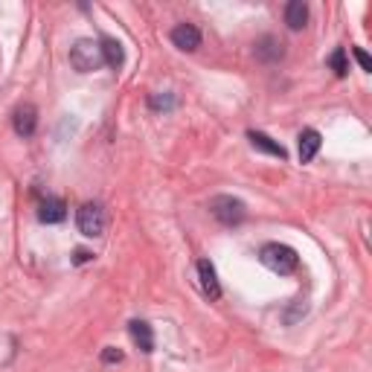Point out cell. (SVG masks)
Here are the masks:
<instances>
[{
	"label": "cell",
	"mask_w": 372,
	"mask_h": 372,
	"mask_svg": "<svg viewBox=\"0 0 372 372\" xmlns=\"http://www.w3.org/2000/svg\"><path fill=\"white\" fill-rule=\"evenodd\" d=\"M102 361L105 364H119L122 361V352L114 349V346H108V349H102Z\"/></svg>",
	"instance_id": "obj_18"
},
{
	"label": "cell",
	"mask_w": 372,
	"mask_h": 372,
	"mask_svg": "<svg viewBox=\"0 0 372 372\" xmlns=\"http://www.w3.org/2000/svg\"><path fill=\"white\" fill-rule=\"evenodd\" d=\"M259 262L265 265L268 271L280 273V277H291V273L300 268V256L294 247L280 244V242H268L265 247L259 251Z\"/></svg>",
	"instance_id": "obj_1"
},
{
	"label": "cell",
	"mask_w": 372,
	"mask_h": 372,
	"mask_svg": "<svg viewBox=\"0 0 372 372\" xmlns=\"http://www.w3.org/2000/svg\"><path fill=\"white\" fill-rule=\"evenodd\" d=\"M76 224H79L81 236H88V239L105 236V230H108V213H105V206L99 201L81 204L79 213H76Z\"/></svg>",
	"instance_id": "obj_2"
},
{
	"label": "cell",
	"mask_w": 372,
	"mask_h": 372,
	"mask_svg": "<svg viewBox=\"0 0 372 372\" xmlns=\"http://www.w3.org/2000/svg\"><path fill=\"white\" fill-rule=\"evenodd\" d=\"M210 215L215 222H222L224 227H236L247 218V206H244V201L233 198V195H215L210 201Z\"/></svg>",
	"instance_id": "obj_3"
},
{
	"label": "cell",
	"mask_w": 372,
	"mask_h": 372,
	"mask_svg": "<svg viewBox=\"0 0 372 372\" xmlns=\"http://www.w3.org/2000/svg\"><path fill=\"white\" fill-rule=\"evenodd\" d=\"M256 59L259 61H265V64H273V61H280L285 56V47H282V41L280 38H273V35H265V38H259L256 41Z\"/></svg>",
	"instance_id": "obj_7"
},
{
	"label": "cell",
	"mask_w": 372,
	"mask_h": 372,
	"mask_svg": "<svg viewBox=\"0 0 372 372\" xmlns=\"http://www.w3.org/2000/svg\"><path fill=\"white\" fill-rule=\"evenodd\" d=\"M151 108H157V111H169V108H175V99L172 96H151Z\"/></svg>",
	"instance_id": "obj_17"
},
{
	"label": "cell",
	"mask_w": 372,
	"mask_h": 372,
	"mask_svg": "<svg viewBox=\"0 0 372 372\" xmlns=\"http://www.w3.org/2000/svg\"><path fill=\"white\" fill-rule=\"evenodd\" d=\"M12 126H15V134L18 137H32L35 128H38V108L23 102L15 108V114H12Z\"/></svg>",
	"instance_id": "obj_5"
},
{
	"label": "cell",
	"mask_w": 372,
	"mask_h": 372,
	"mask_svg": "<svg viewBox=\"0 0 372 372\" xmlns=\"http://www.w3.org/2000/svg\"><path fill=\"white\" fill-rule=\"evenodd\" d=\"M93 259V253H88V251H76L73 253V265H85V262H90Z\"/></svg>",
	"instance_id": "obj_19"
},
{
	"label": "cell",
	"mask_w": 372,
	"mask_h": 372,
	"mask_svg": "<svg viewBox=\"0 0 372 372\" xmlns=\"http://www.w3.org/2000/svg\"><path fill=\"white\" fill-rule=\"evenodd\" d=\"M64 215H67V206H64L61 198H44L38 206V218L44 224H61Z\"/></svg>",
	"instance_id": "obj_10"
},
{
	"label": "cell",
	"mask_w": 372,
	"mask_h": 372,
	"mask_svg": "<svg viewBox=\"0 0 372 372\" xmlns=\"http://www.w3.org/2000/svg\"><path fill=\"white\" fill-rule=\"evenodd\" d=\"M128 332H131L137 346H140V352H146V355L155 352V332H151V326L146 320H131L128 323Z\"/></svg>",
	"instance_id": "obj_11"
},
{
	"label": "cell",
	"mask_w": 372,
	"mask_h": 372,
	"mask_svg": "<svg viewBox=\"0 0 372 372\" xmlns=\"http://www.w3.org/2000/svg\"><path fill=\"white\" fill-rule=\"evenodd\" d=\"M323 140H320V134H317L314 128L309 131H302L300 134V163H311L317 157V151H320Z\"/></svg>",
	"instance_id": "obj_14"
},
{
	"label": "cell",
	"mask_w": 372,
	"mask_h": 372,
	"mask_svg": "<svg viewBox=\"0 0 372 372\" xmlns=\"http://www.w3.org/2000/svg\"><path fill=\"white\" fill-rule=\"evenodd\" d=\"M285 23H288V30L300 32L302 26L309 23V6L302 3V0H291V3L285 6Z\"/></svg>",
	"instance_id": "obj_13"
},
{
	"label": "cell",
	"mask_w": 372,
	"mask_h": 372,
	"mask_svg": "<svg viewBox=\"0 0 372 372\" xmlns=\"http://www.w3.org/2000/svg\"><path fill=\"white\" fill-rule=\"evenodd\" d=\"M169 38H172V44L184 52H195L201 47V30L195 23H177Z\"/></svg>",
	"instance_id": "obj_6"
},
{
	"label": "cell",
	"mask_w": 372,
	"mask_h": 372,
	"mask_svg": "<svg viewBox=\"0 0 372 372\" xmlns=\"http://www.w3.org/2000/svg\"><path fill=\"white\" fill-rule=\"evenodd\" d=\"M329 67H332V70H335V76H346L349 73V61H346V50H343V47H337L335 52H332V56H329Z\"/></svg>",
	"instance_id": "obj_15"
},
{
	"label": "cell",
	"mask_w": 372,
	"mask_h": 372,
	"mask_svg": "<svg viewBox=\"0 0 372 372\" xmlns=\"http://www.w3.org/2000/svg\"><path fill=\"white\" fill-rule=\"evenodd\" d=\"M70 64L76 67L79 73H93V70H99V67L105 64V61H102L99 44H93V41H88V38L76 41V44L70 47Z\"/></svg>",
	"instance_id": "obj_4"
},
{
	"label": "cell",
	"mask_w": 372,
	"mask_h": 372,
	"mask_svg": "<svg viewBox=\"0 0 372 372\" xmlns=\"http://www.w3.org/2000/svg\"><path fill=\"white\" fill-rule=\"evenodd\" d=\"M198 280H201V288L204 294L210 300H218L222 297V285H218V277H215V268L210 259H198Z\"/></svg>",
	"instance_id": "obj_8"
},
{
	"label": "cell",
	"mask_w": 372,
	"mask_h": 372,
	"mask_svg": "<svg viewBox=\"0 0 372 372\" xmlns=\"http://www.w3.org/2000/svg\"><path fill=\"white\" fill-rule=\"evenodd\" d=\"M352 56H355V61H358V64H361V70L372 73V59L366 56V50H364V47H355V50H352Z\"/></svg>",
	"instance_id": "obj_16"
},
{
	"label": "cell",
	"mask_w": 372,
	"mask_h": 372,
	"mask_svg": "<svg viewBox=\"0 0 372 372\" xmlns=\"http://www.w3.org/2000/svg\"><path fill=\"white\" fill-rule=\"evenodd\" d=\"M247 140H251V146H253L256 151H265V155H271V157H280V160L288 157L285 146H280L277 140H271V137L262 134V131H247Z\"/></svg>",
	"instance_id": "obj_9"
},
{
	"label": "cell",
	"mask_w": 372,
	"mask_h": 372,
	"mask_svg": "<svg viewBox=\"0 0 372 372\" xmlns=\"http://www.w3.org/2000/svg\"><path fill=\"white\" fill-rule=\"evenodd\" d=\"M99 50H102V61H105L108 67H114V70H119V67L126 64V50H122L119 41L102 38V41H99Z\"/></svg>",
	"instance_id": "obj_12"
}]
</instances>
